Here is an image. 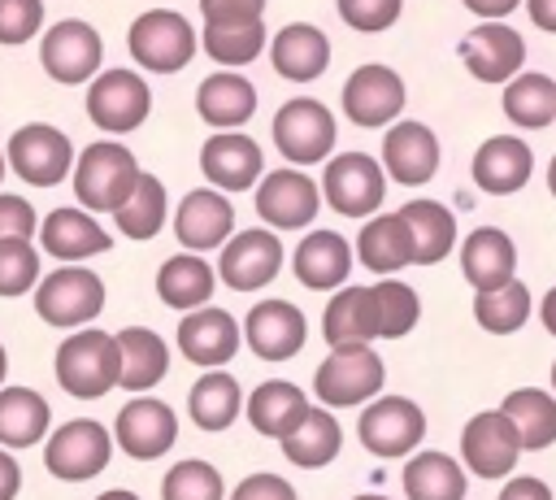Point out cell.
<instances>
[{
	"label": "cell",
	"instance_id": "52a82bcc",
	"mask_svg": "<svg viewBox=\"0 0 556 500\" xmlns=\"http://www.w3.org/2000/svg\"><path fill=\"white\" fill-rule=\"evenodd\" d=\"M321 191L330 200L334 213L343 217H369L382 209L387 196V174L369 152H339L326 161L321 174Z\"/></svg>",
	"mask_w": 556,
	"mask_h": 500
},
{
	"label": "cell",
	"instance_id": "74e56055",
	"mask_svg": "<svg viewBox=\"0 0 556 500\" xmlns=\"http://www.w3.org/2000/svg\"><path fill=\"white\" fill-rule=\"evenodd\" d=\"M52 409L30 387H4L0 391V443L4 448H30L48 435Z\"/></svg>",
	"mask_w": 556,
	"mask_h": 500
},
{
	"label": "cell",
	"instance_id": "7402d4cb",
	"mask_svg": "<svg viewBox=\"0 0 556 500\" xmlns=\"http://www.w3.org/2000/svg\"><path fill=\"white\" fill-rule=\"evenodd\" d=\"M235 230V209L230 200L217 191V187H195L178 200V213H174V235L187 252H208V248H222Z\"/></svg>",
	"mask_w": 556,
	"mask_h": 500
},
{
	"label": "cell",
	"instance_id": "5b68a950",
	"mask_svg": "<svg viewBox=\"0 0 556 500\" xmlns=\"http://www.w3.org/2000/svg\"><path fill=\"white\" fill-rule=\"evenodd\" d=\"M126 48H130V57L143 70L174 74V70H182L195 57L200 39H195V30H191V22L182 13H174V9H148V13H139L130 22Z\"/></svg>",
	"mask_w": 556,
	"mask_h": 500
},
{
	"label": "cell",
	"instance_id": "8fae6325",
	"mask_svg": "<svg viewBox=\"0 0 556 500\" xmlns=\"http://www.w3.org/2000/svg\"><path fill=\"white\" fill-rule=\"evenodd\" d=\"M274 143L287 161L295 165H313V161H326L330 148H334V113L321 104V100H308V96H295L278 109L274 117Z\"/></svg>",
	"mask_w": 556,
	"mask_h": 500
},
{
	"label": "cell",
	"instance_id": "680465c9",
	"mask_svg": "<svg viewBox=\"0 0 556 500\" xmlns=\"http://www.w3.org/2000/svg\"><path fill=\"white\" fill-rule=\"evenodd\" d=\"M96 500H139V496H135V491H122V487H117V491H104V496H96Z\"/></svg>",
	"mask_w": 556,
	"mask_h": 500
},
{
	"label": "cell",
	"instance_id": "11a10c76",
	"mask_svg": "<svg viewBox=\"0 0 556 500\" xmlns=\"http://www.w3.org/2000/svg\"><path fill=\"white\" fill-rule=\"evenodd\" d=\"M517 4H521V0H465V9H469V13H478L482 22H500V17H504V13H513Z\"/></svg>",
	"mask_w": 556,
	"mask_h": 500
},
{
	"label": "cell",
	"instance_id": "4316f807",
	"mask_svg": "<svg viewBox=\"0 0 556 500\" xmlns=\"http://www.w3.org/2000/svg\"><path fill=\"white\" fill-rule=\"evenodd\" d=\"M269 57H274V70H278L282 78H291V83H313V78H321L326 65H330V39H326V30L313 26V22H291V26H282V30L274 35Z\"/></svg>",
	"mask_w": 556,
	"mask_h": 500
},
{
	"label": "cell",
	"instance_id": "e0dca14e",
	"mask_svg": "<svg viewBox=\"0 0 556 500\" xmlns=\"http://www.w3.org/2000/svg\"><path fill=\"white\" fill-rule=\"evenodd\" d=\"M321 191L308 174L300 170H274L256 183V213L265 217V226L274 230H300L317 217Z\"/></svg>",
	"mask_w": 556,
	"mask_h": 500
},
{
	"label": "cell",
	"instance_id": "7dc6e473",
	"mask_svg": "<svg viewBox=\"0 0 556 500\" xmlns=\"http://www.w3.org/2000/svg\"><path fill=\"white\" fill-rule=\"evenodd\" d=\"M43 26V0H0V43L17 48Z\"/></svg>",
	"mask_w": 556,
	"mask_h": 500
},
{
	"label": "cell",
	"instance_id": "be15d7a7",
	"mask_svg": "<svg viewBox=\"0 0 556 500\" xmlns=\"http://www.w3.org/2000/svg\"><path fill=\"white\" fill-rule=\"evenodd\" d=\"M0 178H4V152H0Z\"/></svg>",
	"mask_w": 556,
	"mask_h": 500
},
{
	"label": "cell",
	"instance_id": "e7e4bbea",
	"mask_svg": "<svg viewBox=\"0 0 556 500\" xmlns=\"http://www.w3.org/2000/svg\"><path fill=\"white\" fill-rule=\"evenodd\" d=\"M552 387H556V365H552Z\"/></svg>",
	"mask_w": 556,
	"mask_h": 500
},
{
	"label": "cell",
	"instance_id": "d6986e66",
	"mask_svg": "<svg viewBox=\"0 0 556 500\" xmlns=\"http://www.w3.org/2000/svg\"><path fill=\"white\" fill-rule=\"evenodd\" d=\"M460 61L478 83H508L521 74L526 39L504 22H482L460 39Z\"/></svg>",
	"mask_w": 556,
	"mask_h": 500
},
{
	"label": "cell",
	"instance_id": "4fadbf2b",
	"mask_svg": "<svg viewBox=\"0 0 556 500\" xmlns=\"http://www.w3.org/2000/svg\"><path fill=\"white\" fill-rule=\"evenodd\" d=\"M113 439L122 443L126 457L135 461H156L174 448L178 439V417L165 400L156 396H135L117 409V422H113Z\"/></svg>",
	"mask_w": 556,
	"mask_h": 500
},
{
	"label": "cell",
	"instance_id": "ac0fdd59",
	"mask_svg": "<svg viewBox=\"0 0 556 500\" xmlns=\"http://www.w3.org/2000/svg\"><path fill=\"white\" fill-rule=\"evenodd\" d=\"M521 457L517 430L508 426V417L500 409L473 413L469 426L460 430V461L478 474V478H504Z\"/></svg>",
	"mask_w": 556,
	"mask_h": 500
},
{
	"label": "cell",
	"instance_id": "c3c4849f",
	"mask_svg": "<svg viewBox=\"0 0 556 500\" xmlns=\"http://www.w3.org/2000/svg\"><path fill=\"white\" fill-rule=\"evenodd\" d=\"M400 9H404V0H339V17L361 35L387 30L400 17Z\"/></svg>",
	"mask_w": 556,
	"mask_h": 500
},
{
	"label": "cell",
	"instance_id": "ba28073f",
	"mask_svg": "<svg viewBox=\"0 0 556 500\" xmlns=\"http://www.w3.org/2000/svg\"><path fill=\"white\" fill-rule=\"evenodd\" d=\"M100 309H104V283H100V274H91L83 265L52 270L35 287V313L48 326H87Z\"/></svg>",
	"mask_w": 556,
	"mask_h": 500
},
{
	"label": "cell",
	"instance_id": "e575fe53",
	"mask_svg": "<svg viewBox=\"0 0 556 500\" xmlns=\"http://www.w3.org/2000/svg\"><path fill=\"white\" fill-rule=\"evenodd\" d=\"M413 235V265H439L456 243V217L439 200H408L400 209Z\"/></svg>",
	"mask_w": 556,
	"mask_h": 500
},
{
	"label": "cell",
	"instance_id": "6f0895ef",
	"mask_svg": "<svg viewBox=\"0 0 556 500\" xmlns=\"http://www.w3.org/2000/svg\"><path fill=\"white\" fill-rule=\"evenodd\" d=\"M539 317H543V326L556 335V287L543 296V304H539Z\"/></svg>",
	"mask_w": 556,
	"mask_h": 500
},
{
	"label": "cell",
	"instance_id": "ee69618b",
	"mask_svg": "<svg viewBox=\"0 0 556 500\" xmlns=\"http://www.w3.org/2000/svg\"><path fill=\"white\" fill-rule=\"evenodd\" d=\"M200 48L222 61V65H248L261 57L265 48V22H248V26H204Z\"/></svg>",
	"mask_w": 556,
	"mask_h": 500
},
{
	"label": "cell",
	"instance_id": "db71d44e",
	"mask_svg": "<svg viewBox=\"0 0 556 500\" xmlns=\"http://www.w3.org/2000/svg\"><path fill=\"white\" fill-rule=\"evenodd\" d=\"M17 487H22V470H17V461L0 448V500H13Z\"/></svg>",
	"mask_w": 556,
	"mask_h": 500
},
{
	"label": "cell",
	"instance_id": "7bdbcfd3",
	"mask_svg": "<svg viewBox=\"0 0 556 500\" xmlns=\"http://www.w3.org/2000/svg\"><path fill=\"white\" fill-rule=\"evenodd\" d=\"M473 317L482 330L491 335H513L526 326L530 317V287L521 278H508L504 287H491V291H478L473 296Z\"/></svg>",
	"mask_w": 556,
	"mask_h": 500
},
{
	"label": "cell",
	"instance_id": "f6af8a7d",
	"mask_svg": "<svg viewBox=\"0 0 556 500\" xmlns=\"http://www.w3.org/2000/svg\"><path fill=\"white\" fill-rule=\"evenodd\" d=\"M161 500H226V483L208 461H178L165 483H161Z\"/></svg>",
	"mask_w": 556,
	"mask_h": 500
},
{
	"label": "cell",
	"instance_id": "6da1fadb",
	"mask_svg": "<svg viewBox=\"0 0 556 500\" xmlns=\"http://www.w3.org/2000/svg\"><path fill=\"white\" fill-rule=\"evenodd\" d=\"M421 300L408 283L382 278L374 287H334L326 313H321V335L326 343H369V339H400L417 326Z\"/></svg>",
	"mask_w": 556,
	"mask_h": 500
},
{
	"label": "cell",
	"instance_id": "2e32d148",
	"mask_svg": "<svg viewBox=\"0 0 556 500\" xmlns=\"http://www.w3.org/2000/svg\"><path fill=\"white\" fill-rule=\"evenodd\" d=\"M343 113L356 126H387L404 113V78L391 65H356L343 83Z\"/></svg>",
	"mask_w": 556,
	"mask_h": 500
},
{
	"label": "cell",
	"instance_id": "9f6ffc18",
	"mask_svg": "<svg viewBox=\"0 0 556 500\" xmlns=\"http://www.w3.org/2000/svg\"><path fill=\"white\" fill-rule=\"evenodd\" d=\"M526 13L539 30H552L556 35V0H526Z\"/></svg>",
	"mask_w": 556,
	"mask_h": 500
},
{
	"label": "cell",
	"instance_id": "b9f144b4",
	"mask_svg": "<svg viewBox=\"0 0 556 500\" xmlns=\"http://www.w3.org/2000/svg\"><path fill=\"white\" fill-rule=\"evenodd\" d=\"M113 217H117V230L126 239H152L165 226V187H161V178L139 170L130 196L113 209Z\"/></svg>",
	"mask_w": 556,
	"mask_h": 500
},
{
	"label": "cell",
	"instance_id": "f546056e",
	"mask_svg": "<svg viewBox=\"0 0 556 500\" xmlns=\"http://www.w3.org/2000/svg\"><path fill=\"white\" fill-rule=\"evenodd\" d=\"M113 343H117V383L126 391H148V387H156L165 378L169 348H165V339L156 330L126 326V330L113 335Z\"/></svg>",
	"mask_w": 556,
	"mask_h": 500
},
{
	"label": "cell",
	"instance_id": "7c38bea8",
	"mask_svg": "<svg viewBox=\"0 0 556 500\" xmlns=\"http://www.w3.org/2000/svg\"><path fill=\"white\" fill-rule=\"evenodd\" d=\"M9 165L17 170L22 183L30 187H56L70 170H74V148L70 135L48 126V122H30L17 126L9 139Z\"/></svg>",
	"mask_w": 556,
	"mask_h": 500
},
{
	"label": "cell",
	"instance_id": "cb8c5ba5",
	"mask_svg": "<svg viewBox=\"0 0 556 500\" xmlns=\"http://www.w3.org/2000/svg\"><path fill=\"white\" fill-rule=\"evenodd\" d=\"M200 170H204V178H208L217 191H243V187H252V183L261 178L265 157H261V148H256L248 135H239V130H217V135L200 148Z\"/></svg>",
	"mask_w": 556,
	"mask_h": 500
},
{
	"label": "cell",
	"instance_id": "f1b7e54d",
	"mask_svg": "<svg viewBox=\"0 0 556 500\" xmlns=\"http://www.w3.org/2000/svg\"><path fill=\"white\" fill-rule=\"evenodd\" d=\"M291 265H295V278H300L304 287H313V291H334V287H343L348 274H352V248H348V239H343L339 230H313V235L300 239Z\"/></svg>",
	"mask_w": 556,
	"mask_h": 500
},
{
	"label": "cell",
	"instance_id": "d590c367",
	"mask_svg": "<svg viewBox=\"0 0 556 500\" xmlns=\"http://www.w3.org/2000/svg\"><path fill=\"white\" fill-rule=\"evenodd\" d=\"M213 283H217V274H213V265H208L204 257L178 252V257H169V261L161 265V274H156V296H161L169 309L191 313V309L208 304Z\"/></svg>",
	"mask_w": 556,
	"mask_h": 500
},
{
	"label": "cell",
	"instance_id": "91938a15",
	"mask_svg": "<svg viewBox=\"0 0 556 500\" xmlns=\"http://www.w3.org/2000/svg\"><path fill=\"white\" fill-rule=\"evenodd\" d=\"M547 187H552V196H556V157H552V165H547Z\"/></svg>",
	"mask_w": 556,
	"mask_h": 500
},
{
	"label": "cell",
	"instance_id": "ffe728a7",
	"mask_svg": "<svg viewBox=\"0 0 556 500\" xmlns=\"http://www.w3.org/2000/svg\"><path fill=\"white\" fill-rule=\"evenodd\" d=\"M243 339L261 361H291L304 348L308 326L291 300H261L243 317Z\"/></svg>",
	"mask_w": 556,
	"mask_h": 500
},
{
	"label": "cell",
	"instance_id": "9a60e30c",
	"mask_svg": "<svg viewBox=\"0 0 556 500\" xmlns=\"http://www.w3.org/2000/svg\"><path fill=\"white\" fill-rule=\"evenodd\" d=\"M282 270V243L274 230L265 226H252V230H239L222 243V261H217V274L226 287L235 291H256V287H269Z\"/></svg>",
	"mask_w": 556,
	"mask_h": 500
},
{
	"label": "cell",
	"instance_id": "7a4b0ae2",
	"mask_svg": "<svg viewBox=\"0 0 556 500\" xmlns=\"http://www.w3.org/2000/svg\"><path fill=\"white\" fill-rule=\"evenodd\" d=\"M382 383H387V365L369 343H334L313 374V396L330 409H348L374 400Z\"/></svg>",
	"mask_w": 556,
	"mask_h": 500
},
{
	"label": "cell",
	"instance_id": "30bf717a",
	"mask_svg": "<svg viewBox=\"0 0 556 500\" xmlns=\"http://www.w3.org/2000/svg\"><path fill=\"white\" fill-rule=\"evenodd\" d=\"M148 109H152V91L135 70H104L87 87V117L109 135H126L143 126Z\"/></svg>",
	"mask_w": 556,
	"mask_h": 500
},
{
	"label": "cell",
	"instance_id": "3957f363",
	"mask_svg": "<svg viewBox=\"0 0 556 500\" xmlns=\"http://www.w3.org/2000/svg\"><path fill=\"white\" fill-rule=\"evenodd\" d=\"M139 178V161L130 148L113 143V139H100V143H87L83 157L74 161V196L83 200V209L91 213H113L130 187Z\"/></svg>",
	"mask_w": 556,
	"mask_h": 500
},
{
	"label": "cell",
	"instance_id": "d6a6232c",
	"mask_svg": "<svg viewBox=\"0 0 556 500\" xmlns=\"http://www.w3.org/2000/svg\"><path fill=\"white\" fill-rule=\"evenodd\" d=\"M356 252H361V265L374 270V274H395L404 265H413V235H408V222L400 213H382V217H369L356 235Z\"/></svg>",
	"mask_w": 556,
	"mask_h": 500
},
{
	"label": "cell",
	"instance_id": "ab89813d",
	"mask_svg": "<svg viewBox=\"0 0 556 500\" xmlns=\"http://www.w3.org/2000/svg\"><path fill=\"white\" fill-rule=\"evenodd\" d=\"M239 409H243V391L226 370H208L204 378H195L187 396V413L204 430H226L239 417Z\"/></svg>",
	"mask_w": 556,
	"mask_h": 500
},
{
	"label": "cell",
	"instance_id": "836d02e7",
	"mask_svg": "<svg viewBox=\"0 0 556 500\" xmlns=\"http://www.w3.org/2000/svg\"><path fill=\"white\" fill-rule=\"evenodd\" d=\"M500 413L508 417V426L517 430V443L526 452L552 448L556 443V396L539 391V387H517L504 396Z\"/></svg>",
	"mask_w": 556,
	"mask_h": 500
},
{
	"label": "cell",
	"instance_id": "60d3db41",
	"mask_svg": "<svg viewBox=\"0 0 556 500\" xmlns=\"http://www.w3.org/2000/svg\"><path fill=\"white\" fill-rule=\"evenodd\" d=\"M504 113L521 130H543L556 122V83L547 74H513L504 87Z\"/></svg>",
	"mask_w": 556,
	"mask_h": 500
},
{
	"label": "cell",
	"instance_id": "94428289",
	"mask_svg": "<svg viewBox=\"0 0 556 500\" xmlns=\"http://www.w3.org/2000/svg\"><path fill=\"white\" fill-rule=\"evenodd\" d=\"M4 374H9V357H4V343H0V383H4Z\"/></svg>",
	"mask_w": 556,
	"mask_h": 500
},
{
	"label": "cell",
	"instance_id": "484cf974",
	"mask_svg": "<svg viewBox=\"0 0 556 500\" xmlns=\"http://www.w3.org/2000/svg\"><path fill=\"white\" fill-rule=\"evenodd\" d=\"M534 170V152L526 139L517 135H491L478 152H473V183L486 191V196H508L517 187H526Z\"/></svg>",
	"mask_w": 556,
	"mask_h": 500
},
{
	"label": "cell",
	"instance_id": "f907efd6",
	"mask_svg": "<svg viewBox=\"0 0 556 500\" xmlns=\"http://www.w3.org/2000/svg\"><path fill=\"white\" fill-rule=\"evenodd\" d=\"M39 230V217L30 200L22 196H0V239H30Z\"/></svg>",
	"mask_w": 556,
	"mask_h": 500
},
{
	"label": "cell",
	"instance_id": "816d5d0a",
	"mask_svg": "<svg viewBox=\"0 0 556 500\" xmlns=\"http://www.w3.org/2000/svg\"><path fill=\"white\" fill-rule=\"evenodd\" d=\"M230 500H300V496H295V487H291L287 478L261 470V474H248V478L230 491Z\"/></svg>",
	"mask_w": 556,
	"mask_h": 500
},
{
	"label": "cell",
	"instance_id": "bcb514c9",
	"mask_svg": "<svg viewBox=\"0 0 556 500\" xmlns=\"http://www.w3.org/2000/svg\"><path fill=\"white\" fill-rule=\"evenodd\" d=\"M39 283V252L30 239H0V296H22Z\"/></svg>",
	"mask_w": 556,
	"mask_h": 500
},
{
	"label": "cell",
	"instance_id": "f35d334b",
	"mask_svg": "<svg viewBox=\"0 0 556 500\" xmlns=\"http://www.w3.org/2000/svg\"><path fill=\"white\" fill-rule=\"evenodd\" d=\"M465 470L447 452H417L404 461V496L408 500H465Z\"/></svg>",
	"mask_w": 556,
	"mask_h": 500
},
{
	"label": "cell",
	"instance_id": "d4e9b609",
	"mask_svg": "<svg viewBox=\"0 0 556 500\" xmlns=\"http://www.w3.org/2000/svg\"><path fill=\"white\" fill-rule=\"evenodd\" d=\"M460 274L469 278L473 291H491L504 287L508 278H517V248L500 226H478L465 235L460 243Z\"/></svg>",
	"mask_w": 556,
	"mask_h": 500
},
{
	"label": "cell",
	"instance_id": "4dcf8cb0",
	"mask_svg": "<svg viewBox=\"0 0 556 500\" xmlns=\"http://www.w3.org/2000/svg\"><path fill=\"white\" fill-rule=\"evenodd\" d=\"M195 113L208 126H217V130H235V126H243L256 113V87L243 74H235V70L208 74L195 87Z\"/></svg>",
	"mask_w": 556,
	"mask_h": 500
},
{
	"label": "cell",
	"instance_id": "8d00e7d4",
	"mask_svg": "<svg viewBox=\"0 0 556 500\" xmlns=\"http://www.w3.org/2000/svg\"><path fill=\"white\" fill-rule=\"evenodd\" d=\"M278 443H282V457H287L291 465H300V470H321V465H330V461L339 457L343 430H339V422H334L326 409H313V404H308V413L300 417V426H295L291 435H282Z\"/></svg>",
	"mask_w": 556,
	"mask_h": 500
},
{
	"label": "cell",
	"instance_id": "9c48e42d",
	"mask_svg": "<svg viewBox=\"0 0 556 500\" xmlns=\"http://www.w3.org/2000/svg\"><path fill=\"white\" fill-rule=\"evenodd\" d=\"M361 443L374 457H408L426 435V413L408 396H374L356 422Z\"/></svg>",
	"mask_w": 556,
	"mask_h": 500
},
{
	"label": "cell",
	"instance_id": "8992f818",
	"mask_svg": "<svg viewBox=\"0 0 556 500\" xmlns=\"http://www.w3.org/2000/svg\"><path fill=\"white\" fill-rule=\"evenodd\" d=\"M113 457V435L91 422V417H74L65 426H56L43 443V465L52 478H65V483H83V478H96Z\"/></svg>",
	"mask_w": 556,
	"mask_h": 500
},
{
	"label": "cell",
	"instance_id": "5bb4252c",
	"mask_svg": "<svg viewBox=\"0 0 556 500\" xmlns=\"http://www.w3.org/2000/svg\"><path fill=\"white\" fill-rule=\"evenodd\" d=\"M100 57H104L100 30L78 22V17H65V22L43 30L39 61H43L48 78H56V83H87V78H96Z\"/></svg>",
	"mask_w": 556,
	"mask_h": 500
},
{
	"label": "cell",
	"instance_id": "1f68e13d",
	"mask_svg": "<svg viewBox=\"0 0 556 500\" xmlns=\"http://www.w3.org/2000/svg\"><path fill=\"white\" fill-rule=\"evenodd\" d=\"M304 413H308V396H304L295 383H287V378H269V383H261V387L248 396V422H252V430L265 435V439L291 435Z\"/></svg>",
	"mask_w": 556,
	"mask_h": 500
},
{
	"label": "cell",
	"instance_id": "44dd1931",
	"mask_svg": "<svg viewBox=\"0 0 556 500\" xmlns=\"http://www.w3.org/2000/svg\"><path fill=\"white\" fill-rule=\"evenodd\" d=\"M239 343H243V330L226 309L200 304L178 322V352L204 370H222L239 352Z\"/></svg>",
	"mask_w": 556,
	"mask_h": 500
},
{
	"label": "cell",
	"instance_id": "603a6c76",
	"mask_svg": "<svg viewBox=\"0 0 556 500\" xmlns=\"http://www.w3.org/2000/svg\"><path fill=\"white\" fill-rule=\"evenodd\" d=\"M382 170L391 174V183H404V187L430 183L439 170L434 130L426 122H391V130L382 139Z\"/></svg>",
	"mask_w": 556,
	"mask_h": 500
},
{
	"label": "cell",
	"instance_id": "f5cc1de1",
	"mask_svg": "<svg viewBox=\"0 0 556 500\" xmlns=\"http://www.w3.org/2000/svg\"><path fill=\"white\" fill-rule=\"evenodd\" d=\"M495 500H552V487H547L543 478L521 474V478H508V483H504V491H500Z\"/></svg>",
	"mask_w": 556,
	"mask_h": 500
},
{
	"label": "cell",
	"instance_id": "6125c7cd",
	"mask_svg": "<svg viewBox=\"0 0 556 500\" xmlns=\"http://www.w3.org/2000/svg\"><path fill=\"white\" fill-rule=\"evenodd\" d=\"M356 500H387V496H356Z\"/></svg>",
	"mask_w": 556,
	"mask_h": 500
},
{
	"label": "cell",
	"instance_id": "681fc988",
	"mask_svg": "<svg viewBox=\"0 0 556 500\" xmlns=\"http://www.w3.org/2000/svg\"><path fill=\"white\" fill-rule=\"evenodd\" d=\"M204 26H248L261 22L265 0H200Z\"/></svg>",
	"mask_w": 556,
	"mask_h": 500
},
{
	"label": "cell",
	"instance_id": "83f0119b",
	"mask_svg": "<svg viewBox=\"0 0 556 500\" xmlns=\"http://www.w3.org/2000/svg\"><path fill=\"white\" fill-rule=\"evenodd\" d=\"M39 243L56 261H87V257H100L113 248L109 230L96 217H87L83 209H52L39 222Z\"/></svg>",
	"mask_w": 556,
	"mask_h": 500
},
{
	"label": "cell",
	"instance_id": "277c9868",
	"mask_svg": "<svg viewBox=\"0 0 556 500\" xmlns=\"http://www.w3.org/2000/svg\"><path fill=\"white\" fill-rule=\"evenodd\" d=\"M56 383L78 400H96V396L113 391L117 387V343H113V335L100 330V326L74 330L56 348Z\"/></svg>",
	"mask_w": 556,
	"mask_h": 500
}]
</instances>
